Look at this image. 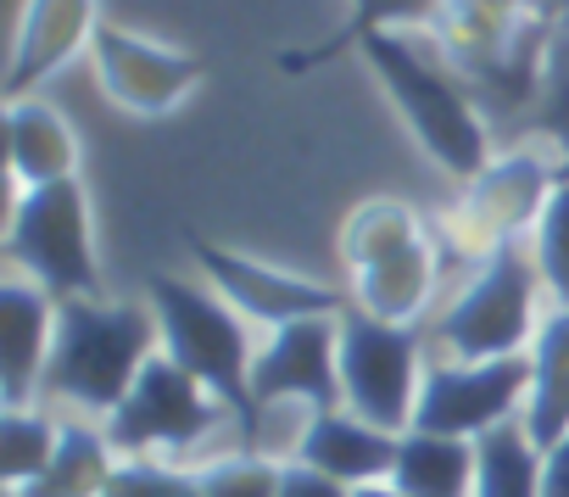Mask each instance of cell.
I'll return each instance as SVG.
<instances>
[{"mask_svg":"<svg viewBox=\"0 0 569 497\" xmlns=\"http://www.w3.org/2000/svg\"><path fill=\"white\" fill-rule=\"evenodd\" d=\"M162 352V330L151 302H107V297H73L57 302V347L46 364L40 402H73L84 419H107L140 369Z\"/></svg>","mask_w":569,"mask_h":497,"instance_id":"cell-1","label":"cell"},{"mask_svg":"<svg viewBox=\"0 0 569 497\" xmlns=\"http://www.w3.org/2000/svg\"><path fill=\"white\" fill-rule=\"evenodd\" d=\"M358 57L375 68L386 101L397 107V118L413 129L419 151L452 173L458 185H469L497 151H491V129L480 118L475 90L447 68V57H430L413 34H375L358 46Z\"/></svg>","mask_w":569,"mask_h":497,"instance_id":"cell-2","label":"cell"},{"mask_svg":"<svg viewBox=\"0 0 569 497\" xmlns=\"http://www.w3.org/2000/svg\"><path fill=\"white\" fill-rule=\"evenodd\" d=\"M146 302L157 314L162 330V352L190 369L234 419L240 447L262 453V408L251 397V364H257V341L251 325L207 286V280H179V275H151L146 280Z\"/></svg>","mask_w":569,"mask_h":497,"instance_id":"cell-3","label":"cell"},{"mask_svg":"<svg viewBox=\"0 0 569 497\" xmlns=\"http://www.w3.org/2000/svg\"><path fill=\"white\" fill-rule=\"evenodd\" d=\"M341 264L352 280L347 291L352 308L386 325H419V314L441 286L447 252H441V229H430L419 207L397 196H369L341 223Z\"/></svg>","mask_w":569,"mask_h":497,"instance_id":"cell-4","label":"cell"},{"mask_svg":"<svg viewBox=\"0 0 569 497\" xmlns=\"http://www.w3.org/2000/svg\"><path fill=\"white\" fill-rule=\"evenodd\" d=\"M563 23L536 0H447L441 23L430 29L447 68L502 112H530L547 68V46Z\"/></svg>","mask_w":569,"mask_h":497,"instance_id":"cell-5","label":"cell"},{"mask_svg":"<svg viewBox=\"0 0 569 497\" xmlns=\"http://www.w3.org/2000/svg\"><path fill=\"white\" fill-rule=\"evenodd\" d=\"M541 269H536V252L530 240L519 246H502L497 258H486L469 286L452 297V308L436 319L430 341H436V358H463V364H486V358H525L536 347V330H541Z\"/></svg>","mask_w":569,"mask_h":497,"instance_id":"cell-6","label":"cell"},{"mask_svg":"<svg viewBox=\"0 0 569 497\" xmlns=\"http://www.w3.org/2000/svg\"><path fill=\"white\" fill-rule=\"evenodd\" d=\"M552 185H558V162L547 151H536V146L497 151L463 185V196L447 207V218L436 223L447 264L480 269L486 258L502 252V246L530 240L536 235V218H541V207L552 196Z\"/></svg>","mask_w":569,"mask_h":497,"instance_id":"cell-7","label":"cell"},{"mask_svg":"<svg viewBox=\"0 0 569 497\" xmlns=\"http://www.w3.org/2000/svg\"><path fill=\"white\" fill-rule=\"evenodd\" d=\"M7 264L12 275L34 280L57 302L73 297H107L101 291V258H96V218L79 179L18 190L7 218Z\"/></svg>","mask_w":569,"mask_h":497,"instance_id":"cell-8","label":"cell"},{"mask_svg":"<svg viewBox=\"0 0 569 497\" xmlns=\"http://www.w3.org/2000/svg\"><path fill=\"white\" fill-rule=\"evenodd\" d=\"M223 425L234 430L229 408L190 369H179L168 352H157L140 369V380L129 386V397L101 419L118 458H162V464L196 458L212 436H223ZM234 441H240V430H234Z\"/></svg>","mask_w":569,"mask_h":497,"instance_id":"cell-9","label":"cell"},{"mask_svg":"<svg viewBox=\"0 0 569 497\" xmlns=\"http://www.w3.org/2000/svg\"><path fill=\"white\" fill-rule=\"evenodd\" d=\"M425 336L413 325H386L363 308L341 314V408L358 419L408 436L425 391Z\"/></svg>","mask_w":569,"mask_h":497,"instance_id":"cell-10","label":"cell"},{"mask_svg":"<svg viewBox=\"0 0 569 497\" xmlns=\"http://www.w3.org/2000/svg\"><path fill=\"white\" fill-rule=\"evenodd\" d=\"M190 258L201 269V280L251 325V330H284V325H302V319H341L352 308L347 291L336 286H319L308 275H291L279 264H262V258H246L234 246H218L207 235H190Z\"/></svg>","mask_w":569,"mask_h":497,"instance_id":"cell-11","label":"cell"},{"mask_svg":"<svg viewBox=\"0 0 569 497\" xmlns=\"http://www.w3.org/2000/svg\"><path fill=\"white\" fill-rule=\"evenodd\" d=\"M525 402H530V352L525 358H486V364L430 358L413 430L480 441L497 425L525 419Z\"/></svg>","mask_w":569,"mask_h":497,"instance_id":"cell-12","label":"cell"},{"mask_svg":"<svg viewBox=\"0 0 569 497\" xmlns=\"http://www.w3.org/2000/svg\"><path fill=\"white\" fill-rule=\"evenodd\" d=\"M90 62H96V79H101L107 101L118 112H129V118H168L207 79V62L196 51L146 40L134 29L107 23V18H101V29L90 40Z\"/></svg>","mask_w":569,"mask_h":497,"instance_id":"cell-13","label":"cell"},{"mask_svg":"<svg viewBox=\"0 0 569 497\" xmlns=\"http://www.w3.org/2000/svg\"><path fill=\"white\" fill-rule=\"evenodd\" d=\"M251 397L262 414L279 402H302L308 414L341 408V319H302L273 330L257 347Z\"/></svg>","mask_w":569,"mask_h":497,"instance_id":"cell-14","label":"cell"},{"mask_svg":"<svg viewBox=\"0 0 569 497\" xmlns=\"http://www.w3.org/2000/svg\"><path fill=\"white\" fill-rule=\"evenodd\" d=\"M101 29L96 0H23L18 34H12V62H7V101H29L51 73H62L79 51H90Z\"/></svg>","mask_w":569,"mask_h":497,"instance_id":"cell-15","label":"cell"},{"mask_svg":"<svg viewBox=\"0 0 569 497\" xmlns=\"http://www.w3.org/2000/svg\"><path fill=\"white\" fill-rule=\"evenodd\" d=\"M57 347V297L23 275L0 286V408H34Z\"/></svg>","mask_w":569,"mask_h":497,"instance_id":"cell-16","label":"cell"},{"mask_svg":"<svg viewBox=\"0 0 569 497\" xmlns=\"http://www.w3.org/2000/svg\"><path fill=\"white\" fill-rule=\"evenodd\" d=\"M397 447H402V436L358 419L352 408H325V414H308L291 458L297 464H313V469H325V475H336V480H347L358 491V486L391 480Z\"/></svg>","mask_w":569,"mask_h":497,"instance_id":"cell-17","label":"cell"},{"mask_svg":"<svg viewBox=\"0 0 569 497\" xmlns=\"http://www.w3.org/2000/svg\"><path fill=\"white\" fill-rule=\"evenodd\" d=\"M7 162H12V185L18 190L79 179V135L40 96L7 101Z\"/></svg>","mask_w":569,"mask_h":497,"instance_id":"cell-18","label":"cell"},{"mask_svg":"<svg viewBox=\"0 0 569 497\" xmlns=\"http://www.w3.org/2000/svg\"><path fill=\"white\" fill-rule=\"evenodd\" d=\"M525 430H530V441L541 453L569 436V308H547V319L536 330Z\"/></svg>","mask_w":569,"mask_h":497,"instance_id":"cell-19","label":"cell"},{"mask_svg":"<svg viewBox=\"0 0 569 497\" xmlns=\"http://www.w3.org/2000/svg\"><path fill=\"white\" fill-rule=\"evenodd\" d=\"M441 7H447V0H352L347 23H341L330 40H319V46H308V51H284L279 68H284V73H313V68L336 62L341 51H358V46L375 40V34L436 29V23H441Z\"/></svg>","mask_w":569,"mask_h":497,"instance_id":"cell-20","label":"cell"},{"mask_svg":"<svg viewBox=\"0 0 569 497\" xmlns=\"http://www.w3.org/2000/svg\"><path fill=\"white\" fill-rule=\"evenodd\" d=\"M118 464L123 458L107 441L101 419H62V441H57V458L46 464V475L7 497H107Z\"/></svg>","mask_w":569,"mask_h":497,"instance_id":"cell-21","label":"cell"},{"mask_svg":"<svg viewBox=\"0 0 569 497\" xmlns=\"http://www.w3.org/2000/svg\"><path fill=\"white\" fill-rule=\"evenodd\" d=\"M475 475H480L475 441L430 436V430H408L397 447V469H391V480L408 497H475Z\"/></svg>","mask_w":569,"mask_h":497,"instance_id":"cell-22","label":"cell"},{"mask_svg":"<svg viewBox=\"0 0 569 497\" xmlns=\"http://www.w3.org/2000/svg\"><path fill=\"white\" fill-rule=\"evenodd\" d=\"M475 453H480L475 497H541V447L530 441L525 419L497 425L491 436L475 441Z\"/></svg>","mask_w":569,"mask_h":497,"instance_id":"cell-23","label":"cell"},{"mask_svg":"<svg viewBox=\"0 0 569 497\" xmlns=\"http://www.w3.org/2000/svg\"><path fill=\"white\" fill-rule=\"evenodd\" d=\"M57 441L62 419H51L46 408H0V486L7 491L34 486L57 458Z\"/></svg>","mask_w":569,"mask_h":497,"instance_id":"cell-24","label":"cell"},{"mask_svg":"<svg viewBox=\"0 0 569 497\" xmlns=\"http://www.w3.org/2000/svg\"><path fill=\"white\" fill-rule=\"evenodd\" d=\"M519 123H525V135H530L552 162L569 157V23L552 34L547 68H541V90H536V101H530V112H525Z\"/></svg>","mask_w":569,"mask_h":497,"instance_id":"cell-25","label":"cell"},{"mask_svg":"<svg viewBox=\"0 0 569 497\" xmlns=\"http://www.w3.org/2000/svg\"><path fill=\"white\" fill-rule=\"evenodd\" d=\"M530 252H536L547 302L569 308V179L552 185V196H547V207L536 218V235H530Z\"/></svg>","mask_w":569,"mask_h":497,"instance_id":"cell-26","label":"cell"},{"mask_svg":"<svg viewBox=\"0 0 569 497\" xmlns=\"http://www.w3.org/2000/svg\"><path fill=\"white\" fill-rule=\"evenodd\" d=\"M201 475V491L207 497H279L284 486V464L268 458V453H218L207 464H196Z\"/></svg>","mask_w":569,"mask_h":497,"instance_id":"cell-27","label":"cell"},{"mask_svg":"<svg viewBox=\"0 0 569 497\" xmlns=\"http://www.w3.org/2000/svg\"><path fill=\"white\" fill-rule=\"evenodd\" d=\"M107 497H207L201 475L190 464H162V458H123Z\"/></svg>","mask_w":569,"mask_h":497,"instance_id":"cell-28","label":"cell"},{"mask_svg":"<svg viewBox=\"0 0 569 497\" xmlns=\"http://www.w3.org/2000/svg\"><path fill=\"white\" fill-rule=\"evenodd\" d=\"M279 497H358V491H352L347 480H336V475L313 469V464L284 458V486H279Z\"/></svg>","mask_w":569,"mask_h":497,"instance_id":"cell-29","label":"cell"},{"mask_svg":"<svg viewBox=\"0 0 569 497\" xmlns=\"http://www.w3.org/2000/svg\"><path fill=\"white\" fill-rule=\"evenodd\" d=\"M541 497H569V436L541 453Z\"/></svg>","mask_w":569,"mask_h":497,"instance_id":"cell-30","label":"cell"},{"mask_svg":"<svg viewBox=\"0 0 569 497\" xmlns=\"http://www.w3.org/2000/svg\"><path fill=\"white\" fill-rule=\"evenodd\" d=\"M358 497H408L397 480H375V486H358Z\"/></svg>","mask_w":569,"mask_h":497,"instance_id":"cell-31","label":"cell"},{"mask_svg":"<svg viewBox=\"0 0 569 497\" xmlns=\"http://www.w3.org/2000/svg\"><path fill=\"white\" fill-rule=\"evenodd\" d=\"M558 179H569V157H563V162H558Z\"/></svg>","mask_w":569,"mask_h":497,"instance_id":"cell-32","label":"cell"}]
</instances>
